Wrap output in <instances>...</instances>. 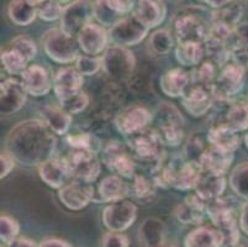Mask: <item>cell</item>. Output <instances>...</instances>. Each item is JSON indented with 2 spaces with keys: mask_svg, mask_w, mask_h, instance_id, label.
<instances>
[{
  "mask_svg": "<svg viewBox=\"0 0 248 247\" xmlns=\"http://www.w3.org/2000/svg\"><path fill=\"white\" fill-rule=\"evenodd\" d=\"M76 68L82 76H94L100 71L101 58L83 54L76 61Z\"/></svg>",
  "mask_w": 248,
  "mask_h": 247,
  "instance_id": "48",
  "label": "cell"
},
{
  "mask_svg": "<svg viewBox=\"0 0 248 247\" xmlns=\"http://www.w3.org/2000/svg\"><path fill=\"white\" fill-rule=\"evenodd\" d=\"M245 145H246V147L248 148V133H246V136H245Z\"/></svg>",
  "mask_w": 248,
  "mask_h": 247,
  "instance_id": "56",
  "label": "cell"
},
{
  "mask_svg": "<svg viewBox=\"0 0 248 247\" xmlns=\"http://www.w3.org/2000/svg\"><path fill=\"white\" fill-rule=\"evenodd\" d=\"M150 29L146 27L134 15H128L121 20L112 29H110L109 36L112 45L123 47H130L139 45L148 35Z\"/></svg>",
  "mask_w": 248,
  "mask_h": 247,
  "instance_id": "12",
  "label": "cell"
},
{
  "mask_svg": "<svg viewBox=\"0 0 248 247\" xmlns=\"http://www.w3.org/2000/svg\"><path fill=\"white\" fill-rule=\"evenodd\" d=\"M232 247H245V246H242V245H236V246H232Z\"/></svg>",
  "mask_w": 248,
  "mask_h": 247,
  "instance_id": "57",
  "label": "cell"
},
{
  "mask_svg": "<svg viewBox=\"0 0 248 247\" xmlns=\"http://www.w3.org/2000/svg\"><path fill=\"white\" fill-rule=\"evenodd\" d=\"M217 67L218 66L215 65L213 61H202L198 67H195L193 74H190L191 83L193 84L206 85V87H214L218 76Z\"/></svg>",
  "mask_w": 248,
  "mask_h": 247,
  "instance_id": "38",
  "label": "cell"
},
{
  "mask_svg": "<svg viewBox=\"0 0 248 247\" xmlns=\"http://www.w3.org/2000/svg\"><path fill=\"white\" fill-rule=\"evenodd\" d=\"M140 241L145 247L166 246V226L163 221L155 217H148L139 229Z\"/></svg>",
  "mask_w": 248,
  "mask_h": 247,
  "instance_id": "29",
  "label": "cell"
},
{
  "mask_svg": "<svg viewBox=\"0 0 248 247\" xmlns=\"http://www.w3.org/2000/svg\"><path fill=\"white\" fill-rule=\"evenodd\" d=\"M136 67V58L127 47L111 45L101 57V68L104 73L114 81H125L131 76Z\"/></svg>",
  "mask_w": 248,
  "mask_h": 247,
  "instance_id": "6",
  "label": "cell"
},
{
  "mask_svg": "<svg viewBox=\"0 0 248 247\" xmlns=\"http://www.w3.org/2000/svg\"><path fill=\"white\" fill-rule=\"evenodd\" d=\"M167 15L166 4L153 0H142L135 8L134 16L148 29L158 26L163 22Z\"/></svg>",
  "mask_w": 248,
  "mask_h": 247,
  "instance_id": "26",
  "label": "cell"
},
{
  "mask_svg": "<svg viewBox=\"0 0 248 247\" xmlns=\"http://www.w3.org/2000/svg\"><path fill=\"white\" fill-rule=\"evenodd\" d=\"M28 92L21 82L8 78L0 85V113L4 116L17 113L26 103Z\"/></svg>",
  "mask_w": 248,
  "mask_h": 247,
  "instance_id": "18",
  "label": "cell"
},
{
  "mask_svg": "<svg viewBox=\"0 0 248 247\" xmlns=\"http://www.w3.org/2000/svg\"><path fill=\"white\" fill-rule=\"evenodd\" d=\"M205 56V46L202 42H178L175 49L177 61L186 67H198Z\"/></svg>",
  "mask_w": 248,
  "mask_h": 247,
  "instance_id": "33",
  "label": "cell"
},
{
  "mask_svg": "<svg viewBox=\"0 0 248 247\" xmlns=\"http://www.w3.org/2000/svg\"><path fill=\"white\" fill-rule=\"evenodd\" d=\"M20 232V225L15 219L8 215H1L0 217V239L3 244H10L17 237Z\"/></svg>",
  "mask_w": 248,
  "mask_h": 247,
  "instance_id": "47",
  "label": "cell"
},
{
  "mask_svg": "<svg viewBox=\"0 0 248 247\" xmlns=\"http://www.w3.org/2000/svg\"><path fill=\"white\" fill-rule=\"evenodd\" d=\"M8 49L16 51L28 62L32 61L37 54V46H36L35 41L28 35H19L13 38Z\"/></svg>",
  "mask_w": 248,
  "mask_h": 247,
  "instance_id": "44",
  "label": "cell"
},
{
  "mask_svg": "<svg viewBox=\"0 0 248 247\" xmlns=\"http://www.w3.org/2000/svg\"><path fill=\"white\" fill-rule=\"evenodd\" d=\"M213 26V13L199 6H191L179 13L174 20L178 42L204 44Z\"/></svg>",
  "mask_w": 248,
  "mask_h": 247,
  "instance_id": "3",
  "label": "cell"
},
{
  "mask_svg": "<svg viewBox=\"0 0 248 247\" xmlns=\"http://www.w3.org/2000/svg\"><path fill=\"white\" fill-rule=\"evenodd\" d=\"M56 136L44 120L29 119L19 122L5 137L6 152L22 166L35 167L53 158Z\"/></svg>",
  "mask_w": 248,
  "mask_h": 247,
  "instance_id": "1",
  "label": "cell"
},
{
  "mask_svg": "<svg viewBox=\"0 0 248 247\" xmlns=\"http://www.w3.org/2000/svg\"><path fill=\"white\" fill-rule=\"evenodd\" d=\"M42 46L52 61L62 65L74 62L79 57L80 47L77 37L68 35L62 29L47 31L42 38Z\"/></svg>",
  "mask_w": 248,
  "mask_h": 247,
  "instance_id": "5",
  "label": "cell"
},
{
  "mask_svg": "<svg viewBox=\"0 0 248 247\" xmlns=\"http://www.w3.org/2000/svg\"><path fill=\"white\" fill-rule=\"evenodd\" d=\"M242 5L238 3H229L220 10L213 11V22L225 25L230 29H236L242 16Z\"/></svg>",
  "mask_w": 248,
  "mask_h": 247,
  "instance_id": "37",
  "label": "cell"
},
{
  "mask_svg": "<svg viewBox=\"0 0 248 247\" xmlns=\"http://www.w3.org/2000/svg\"><path fill=\"white\" fill-rule=\"evenodd\" d=\"M207 141L210 146L233 153L241 145V137L237 131L232 130L226 124L214 126L207 132Z\"/></svg>",
  "mask_w": 248,
  "mask_h": 247,
  "instance_id": "27",
  "label": "cell"
},
{
  "mask_svg": "<svg viewBox=\"0 0 248 247\" xmlns=\"http://www.w3.org/2000/svg\"><path fill=\"white\" fill-rule=\"evenodd\" d=\"M21 83L28 94L32 97H44L48 94L53 85L49 72L41 65H31L21 74Z\"/></svg>",
  "mask_w": 248,
  "mask_h": 247,
  "instance_id": "19",
  "label": "cell"
},
{
  "mask_svg": "<svg viewBox=\"0 0 248 247\" xmlns=\"http://www.w3.org/2000/svg\"><path fill=\"white\" fill-rule=\"evenodd\" d=\"M15 167V160L9 155L6 151H3L1 152V156H0V178L3 180L10 173Z\"/></svg>",
  "mask_w": 248,
  "mask_h": 247,
  "instance_id": "50",
  "label": "cell"
},
{
  "mask_svg": "<svg viewBox=\"0 0 248 247\" xmlns=\"http://www.w3.org/2000/svg\"><path fill=\"white\" fill-rule=\"evenodd\" d=\"M99 200L108 203L125 200L130 196V185L124 181L123 177L111 174L101 180L98 185Z\"/></svg>",
  "mask_w": 248,
  "mask_h": 247,
  "instance_id": "25",
  "label": "cell"
},
{
  "mask_svg": "<svg viewBox=\"0 0 248 247\" xmlns=\"http://www.w3.org/2000/svg\"><path fill=\"white\" fill-rule=\"evenodd\" d=\"M240 226L241 230L248 235V200L241 208V215H240Z\"/></svg>",
  "mask_w": 248,
  "mask_h": 247,
  "instance_id": "52",
  "label": "cell"
},
{
  "mask_svg": "<svg viewBox=\"0 0 248 247\" xmlns=\"http://www.w3.org/2000/svg\"><path fill=\"white\" fill-rule=\"evenodd\" d=\"M101 161L116 176L134 178L136 174L134 157L120 141H110L103 147Z\"/></svg>",
  "mask_w": 248,
  "mask_h": 247,
  "instance_id": "8",
  "label": "cell"
},
{
  "mask_svg": "<svg viewBox=\"0 0 248 247\" xmlns=\"http://www.w3.org/2000/svg\"><path fill=\"white\" fill-rule=\"evenodd\" d=\"M40 178L48 187L60 190L71 182L72 173L66 162V158H51L38 167Z\"/></svg>",
  "mask_w": 248,
  "mask_h": 247,
  "instance_id": "20",
  "label": "cell"
},
{
  "mask_svg": "<svg viewBox=\"0 0 248 247\" xmlns=\"http://www.w3.org/2000/svg\"><path fill=\"white\" fill-rule=\"evenodd\" d=\"M89 104V97H88L87 93L79 92L77 94L68 97L67 99H63L60 100V106L66 110L68 114H79L83 110H85V108Z\"/></svg>",
  "mask_w": 248,
  "mask_h": 247,
  "instance_id": "46",
  "label": "cell"
},
{
  "mask_svg": "<svg viewBox=\"0 0 248 247\" xmlns=\"http://www.w3.org/2000/svg\"><path fill=\"white\" fill-rule=\"evenodd\" d=\"M9 17L17 26H28L37 16V1L15 0L9 4Z\"/></svg>",
  "mask_w": 248,
  "mask_h": 247,
  "instance_id": "32",
  "label": "cell"
},
{
  "mask_svg": "<svg viewBox=\"0 0 248 247\" xmlns=\"http://www.w3.org/2000/svg\"><path fill=\"white\" fill-rule=\"evenodd\" d=\"M227 126L232 130L245 131L248 129V103H234L231 104L226 113Z\"/></svg>",
  "mask_w": 248,
  "mask_h": 247,
  "instance_id": "39",
  "label": "cell"
},
{
  "mask_svg": "<svg viewBox=\"0 0 248 247\" xmlns=\"http://www.w3.org/2000/svg\"><path fill=\"white\" fill-rule=\"evenodd\" d=\"M213 224L220 231L222 237H224V247H232L238 245V241H240V230H238L236 215L220 217L217 220L213 221Z\"/></svg>",
  "mask_w": 248,
  "mask_h": 247,
  "instance_id": "34",
  "label": "cell"
},
{
  "mask_svg": "<svg viewBox=\"0 0 248 247\" xmlns=\"http://www.w3.org/2000/svg\"><path fill=\"white\" fill-rule=\"evenodd\" d=\"M237 31L241 36H242L243 41H245V47L246 51H248V22L243 25H238Z\"/></svg>",
  "mask_w": 248,
  "mask_h": 247,
  "instance_id": "54",
  "label": "cell"
},
{
  "mask_svg": "<svg viewBox=\"0 0 248 247\" xmlns=\"http://www.w3.org/2000/svg\"><path fill=\"white\" fill-rule=\"evenodd\" d=\"M103 247H128L130 242L126 235L121 232H107L101 240Z\"/></svg>",
  "mask_w": 248,
  "mask_h": 247,
  "instance_id": "49",
  "label": "cell"
},
{
  "mask_svg": "<svg viewBox=\"0 0 248 247\" xmlns=\"http://www.w3.org/2000/svg\"><path fill=\"white\" fill-rule=\"evenodd\" d=\"M183 106L186 112L195 117L206 114L216 100L214 87L193 84L191 83L186 93L183 95Z\"/></svg>",
  "mask_w": 248,
  "mask_h": 247,
  "instance_id": "16",
  "label": "cell"
},
{
  "mask_svg": "<svg viewBox=\"0 0 248 247\" xmlns=\"http://www.w3.org/2000/svg\"><path fill=\"white\" fill-rule=\"evenodd\" d=\"M1 63H3L5 71L13 76H21L26 68L29 67V62L22 57L21 54L16 51L10 49H6L1 52Z\"/></svg>",
  "mask_w": 248,
  "mask_h": 247,
  "instance_id": "42",
  "label": "cell"
},
{
  "mask_svg": "<svg viewBox=\"0 0 248 247\" xmlns=\"http://www.w3.org/2000/svg\"><path fill=\"white\" fill-rule=\"evenodd\" d=\"M137 217V207L130 200H120L108 205L103 212V223L111 232H123L131 228Z\"/></svg>",
  "mask_w": 248,
  "mask_h": 247,
  "instance_id": "10",
  "label": "cell"
},
{
  "mask_svg": "<svg viewBox=\"0 0 248 247\" xmlns=\"http://www.w3.org/2000/svg\"><path fill=\"white\" fill-rule=\"evenodd\" d=\"M184 247H224V237L217 229L199 226L186 235Z\"/></svg>",
  "mask_w": 248,
  "mask_h": 247,
  "instance_id": "30",
  "label": "cell"
},
{
  "mask_svg": "<svg viewBox=\"0 0 248 247\" xmlns=\"http://www.w3.org/2000/svg\"><path fill=\"white\" fill-rule=\"evenodd\" d=\"M58 198L69 210H82L95 199V193L90 183L71 181L58 190Z\"/></svg>",
  "mask_w": 248,
  "mask_h": 247,
  "instance_id": "17",
  "label": "cell"
},
{
  "mask_svg": "<svg viewBox=\"0 0 248 247\" xmlns=\"http://www.w3.org/2000/svg\"><path fill=\"white\" fill-rule=\"evenodd\" d=\"M41 116L49 130L57 135H64L71 128L72 115L63 110L61 106L46 105L42 108Z\"/></svg>",
  "mask_w": 248,
  "mask_h": 247,
  "instance_id": "31",
  "label": "cell"
},
{
  "mask_svg": "<svg viewBox=\"0 0 248 247\" xmlns=\"http://www.w3.org/2000/svg\"><path fill=\"white\" fill-rule=\"evenodd\" d=\"M153 120V114L146 106L134 104L126 106L115 117V128L124 136L132 135L147 129Z\"/></svg>",
  "mask_w": 248,
  "mask_h": 247,
  "instance_id": "11",
  "label": "cell"
},
{
  "mask_svg": "<svg viewBox=\"0 0 248 247\" xmlns=\"http://www.w3.org/2000/svg\"><path fill=\"white\" fill-rule=\"evenodd\" d=\"M80 49L88 56L96 57L101 52H105L110 41L109 31L95 22H89L83 27L77 36Z\"/></svg>",
  "mask_w": 248,
  "mask_h": 247,
  "instance_id": "15",
  "label": "cell"
},
{
  "mask_svg": "<svg viewBox=\"0 0 248 247\" xmlns=\"http://www.w3.org/2000/svg\"><path fill=\"white\" fill-rule=\"evenodd\" d=\"M63 14V6L61 1L44 0L37 1V16L45 21H55L61 19Z\"/></svg>",
  "mask_w": 248,
  "mask_h": 247,
  "instance_id": "45",
  "label": "cell"
},
{
  "mask_svg": "<svg viewBox=\"0 0 248 247\" xmlns=\"http://www.w3.org/2000/svg\"><path fill=\"white\" fill-rule=\"evenodd\" d=\"M157 121L158 129H170V128H183L184 119L178 110L177 106L169 103L159 104L157 108Z\"/></svg>",
  "mask_w": 248,
  "mask_h": 247,
  "instance_id": "35",
  "label": "cell"
},
{
  "mask_svg": "<svg viewBox=\"0 0 248 247\" xmlns=\"http://www.w3.org/2000/svg\"><path fill=\"white\" fill-rule=\"evenodd\" d=\"M233 161V153L225 152L214 146L206 147L199 161V166L202 171L213 172L216 174H224L229 171Z\"/></svg>",
  "mask_w": 248,
  "mask_h": 247,
  "instance_id": "28",
  "label": "cell"
},
{
  "mask_svg": "<svg viewBox=\"0 0 248 247\" xmlns=\"http://www.w3.org/2000/svg\"><path fill=\"white\" fill-rule=\"evenodd\" d=\"M230 187L240 198L248 200V162H243L233 168L230 176Z\"/></svg>",
  "mask_w": 248,
  "mask_h": 247,
  "instance_id": "40",
  "label": "cell"
},
{
  "mask_svg": "<svg viewBox=\"0 0 248 247\" xmlns=\"http://www.w3.org/2000/svg\"><path fill=\"white\" fill-rule=\"evenodd\" d=\"M225 189H226V180L224 174H216L202 169L197 184L194 187L195 194L206 203L221 198Z\"/></svg>",
  "mask_w": 248,
  "mask_h": 247,
  "instance_id": "22",
  "label": "cell"
},
{
  "mask_svg": "<svg viewBox=\"0 0 248 247\" xmlns=\"http://www.w3.org/2000/svg\"><path fill=\"white\" fill-rule=\"evenodd\" d=\"M6 247H40V245L28 237H16L10 244L6 245Z\"/></svg>",
  "mask_w": 248,
  "mask_h": 247,
  "instance_id": "51",
  "label": "cell"
},
{
  "mask_svg": "<svg viewBox=\"0 0 248 247\" xmlns=\"http://www.w3.org/2000/svg\"><path fill=\"white\" fill-rule=\"evenodd\" d=\"M191 84V77L183 68H173L161 77V90L170 98H178L186 94Z\"/></svg>",
  "mask_w": 248,
  "mask_h": 247,
  "instance_id": "23",
  "label": "cell"
},
{
  "mask_svg": "<svg viewBox=\"0 0 248 247\" xmlns=\"http://www.w3.org/2000/svg\"><path fill=\"white\" fill-rule=\"evenodd\" d=\"M206 213V201L194 194L186 197V200L179 204L174 210V215L182 224L186 225H198L204 220Z\"/></svg>",
  "mask_w": 248,
  "mask_h": 247,
  "instance_id": "24",
  "label": "cell"
},
{
  "mask_svg": "<svg viewBox=\"0 0 248 247\" xmlns=\"http://www.w3.org/2000/svg\"><path fill=\"white\" fill-rule=\"evenodd\" d=\"M67 142L73 149H85V151H90V152H94L96 155H98L99 151L103 149V145H101L100 140L96 136H94L93 133L89 132L69 135L67 137Z\"/></svg>",
  "mask_w": 248,
  "mask_h": 247,
  "instance_id": "41",
  "label": "cell"
},
{
  "mask_svg": "<svg viewBox=\"0 0 248 247\" xmlns=\"http://www.w3.org/2000/svg\"><path fill=\"white\" fill-rule=\"evenodd\" d=\"M200 173L202 167L197 162L175 156L153 168L152 180L157 187L189 190L194 189Z\"/></svg>",
  "mask_w": 248,
  "mask_h": 247,
  "instance_id": "2",
  "label": "cell"
},
{
  "mask_svg": "<svg viewBox=\"0 0 248 247\" xmlns=\"http://www.w3.org/2000/svg\"><path fill=\"white\" fill-rule=\"evenodd\" d=\"M83 76L77 71L76 67H64L58 69L53 77V92L58 100L82 92Z\"/></svg>",
  "mask_w": 248,
  "mask_h": 247,
  "instance_id": "21",
  "label": "cell"
},
{
  "mask_svg": "<svg viewBox=\"0 0 248 247\" xmlns=\"http://www.w3.org/2000/svg\"><path fill=\"white\" fill-rule=\"evenodd\" d=\"M134 182L130 185V194L134 197L136 200L142 203H148L155 196V183L152 178H147L142 174H135L132 178Z\"/></svg>",
  "mask_w": 248,
  "mask_h": 247,
  "instance_id": "36",
  "label": "cell"
},
{
  "mask_svg": "<svg viewBox=\"0 0 248 247\" xmlns=\"http://www.w3.org/2000/svg\"><path fill=\"white\" fill-rule=\"evenodd\" d=\"M92 17H94L93 3L73 1L63 8L61 29L68 35L77 37L83 27L92 22Z\"/></svg>",
  "mask_w": 248,
  "mask_h": 247,
  "instance_id": "13",
  "label": "cell"
},
{
  "mask_svg": "<svg viewBox=\"0 0 248 247\" xmlns=\"http://www.w3.org/2000/svg\"><path fill=\"white\" fill-rule=\"evenodd\" d=\"M151 49L157 54H167L170 49H173L174 40H173L172 33H169L166 29L157 30L150 36L148 40Z\"/></svg>",
  "mask_w": 248,
  "mask_h": 247,
  "instance_id": "43",
  "label": "cell"
},
{
  "mask_svg": "<svg viewBox=\"0 0 248 247\" xmlns=\"http://www.w3.org/2000/svg\"><path fill=\"white\" fill-rule=\"evenodd\" d=\"M205 3L209 4V5L211 6H215V8L221 9V8H224V6H226L230 1H213V0H211V1H205Z\"/></svg>",
  "mask_w": 248,
  "mask_h": 247,
  "instance_id": "55",
  "label": "cell"
},
{
  "mask_svg": "<svg viewBox=\"0 0 248 247\" xmlns=\"http://www.w3.org/2000/svg\"><path fill=\"white\" fill-rule=\"evenodd\" d=\"M64 158L72 177L80 182L92 183L100 174L101 163L96 153L85 149H72Z\"/></svg>",
  "mask_w": 248,
  "mask_h": 247,
  "instance_id": "9",
  "label": "cell"
},
{
  "mask_svg": "<svg viewBox=\"0 0 248 247\" xmlns=\"http://www.w3.org/2000/svg\"><path fill=\"white\" fill-rule=\"evenodd\" d=\"M134 1H120V0H103L94 1L93 13L94 17L99 25L103 27H112L117 25L123 19L128 16V14L135 10Z\"/></svg>",
  "mask_w": 248,
  "mask_h": 247,
  "instance_id": "14",
  "label": "cell"
},
{
  "mask_svg": "<svg viewBox=\"0 0 248 247\" xmlns=\"http://www.w3.org/2000/svg\"><path fill=\"white\" fill-rule=\"evenodd\" d=\"M40 247H72L64 240L61 239H46L40 242Z\"/></svg>",
  "mask_w": 248,
  "mask_h": 247,
  "instance_id": "53",
  "label": "cell"
},
{
  "mask_svg": "<svg viewBox=\"0 0 248 247\" xmlns=\"http://www.w3.org/2000/svg\"><path fill=\"white\" fill-rule=\"evenodd\" d=\"M245 72V68L232 61H229L221 68L214 84L216 100L229 101L232 97L237 95L243 88Z\"/></svg>",
  "mask_w": 248,
  "mask_h": 247,
  "instance_id": "7",
  "label": "cell"
},
{
  "mask_svg": "<svg viewBox=\"0 0 248 247\" xmlns=\"http://www.w3.org/2000/svg\"><path fill=\"white\" fill-rule=\"evenodd\" d=\"M126 144L132 157L145 163H152L153 168L164 161V144L157 130L145 129L126 136Z\"/></svg>",
  "mask_w": 248,
  "mask_h": 247,
  "instance_id": "4",
  "label": "cell"
}]
</instances>
